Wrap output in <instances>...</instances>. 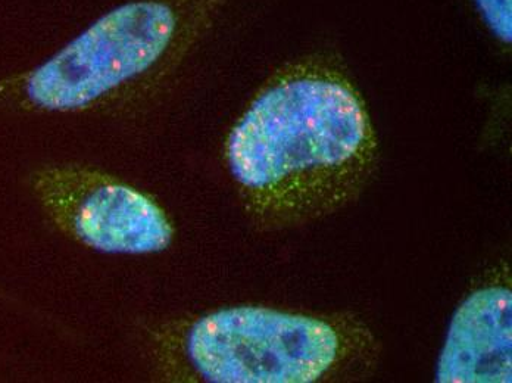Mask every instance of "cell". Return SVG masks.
Wrapping results in <instances>:
<instances>
[{
	"instance_id": "6da1fadb",
	"label": "cell",
	"mask_w": 512,
	"mask_h": 383,
	"mask_svg": "<svg viewBox=\"0 0 512 383\" xmlns=\"http://www.w3.org/2000/svg\"><path fill=\"white\" fill-rule=\"evenodd\" d=\"M226 157L249 216L283 229L352 204L376 168L377 137L351 80L309 59L265 84L231 130Z\"/></svg>"
},
{
	"instance_id": "7a4b0ae2",
	"label": "cell",
	"mask_w": 512,
	"mask_h": 383,
	"mask_svg": "<svg viewBox=\"0 0 512 383\" xmlns=\"http://www.w3.org/2000/svg\"><path fill=\"white\" fill-rule=\"evenodd\" d=\"M229 0H131L96 20L48 61L0 80V105L98 110L161 83L201 42Z\"/></svg>"
},
{
	"instance_id": "3957f363",
	"label": "cell",
	"mask_w": 512,
	"mask_h": 383,
	"mask_svg": "<svg viewBox=\"0 0 512 383\" xmlns=\"http://www.w3.org/2000/svg\"><path fill=\"white\" fill-rule=\"evenodd\" d=\"M176 375L214 383L361 378L379 356L371 330L345 316L231 307L184 323L167 344Z\"/></svg>"
},
{
	"instance_id": "277c9868",
	"label": "cell",
	"mask_w": 512,
	"mask_h": 383,
	"mask_svg": "<svg viewBox=\"0 0 512 383\" xmlns=\"http://www.w3.org/2000/svg\"><path fill=\"white\" fill-rule=\"evenodd\" d=\"M31 191L49 220L87 248L108 254H154L170 247L174 229L148 195L84 165H48Z\"/></svg>"
},
{
	"instance_id": "5b68a950",
	"label": "cell",
	"mask_w": 512,
	"mask_h": 383,
	"mask_svg": "<svg viewBox=\"0 0 512 383\" xmlns=\"http://www.w3.org/2000/svg\"><path fill=\"white\" fill-rule=\"evenodd\" d=\"M510 285L477 289L455 313L437 361L440 383L512 382Z\"/></svg>"
},
{
	"instance_id": "8992f818",
	"label": "cell",
	"mask_w": 512,
	"mask_h": 383,
	"mask_svg": "<svg viewBox=\"0 0 512 383\" xmlns=\"http://www.w3.org/2000/svg\"><path fill=\"white\" fill-rule=\"evenodd\" d=\"M486 26L502 42H511V0H474Z\"/></svg>"
}]
</instances>
